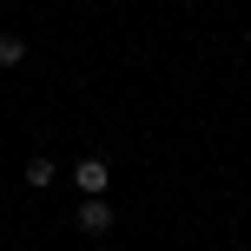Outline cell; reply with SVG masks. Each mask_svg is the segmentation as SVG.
<instances>
[{
	"instance_id": "cell-1",
	"label": "cell",
	"mask_w": 251,
	"mask_h": 251,
	"mask_svg": "<svg viewBox=\"0 0 251 251\" xmlns=\"http://www.w3.org/2000/svg\"><path fill=\"white\" fill-rule=\"evenodd\" d=\"M73 185H79V199H106V185H113V165H106L100 152H86V159L73 165Z\"/></svg>"
},
{
	"instance_id": "cell-2",
	"label": "cell",
	"mask_w": 251,
	"mask_h": 251,
	"mask_svg": "<svg viewBox=\"0 0 251 251\" xmlns=\"http://www.w3.org/2000/svg\"><path fill=\"white\" fill-rule=\"evenodd\" d=\"M113 199H79V212H73V225L86 231V238H106V231H113Z\"/></svg>"
},
{
	"instance_id": "cell-3",
	"label": "cell",
	"mask_w": 251,
	"mask_h": 251,
	"mask_svg": "<svg viewBox=\"0 0 251 251\" xmlns=\"http://www.w3.org/2000/svg\"><path fill=\"white\" fill-rule=\"evenodd\" d=\"M53 178H60V165H53L47 152H33V159H26V185H33V192H47Z\"/></svg>"
},
{
	"instance_id": "cell-4",
	"label": "cell",
	"mask_w": 251,
	"mask_h": 251,
	"mask_svg": "<svg viewBox=\"0 0 251 251\" xmlns=\"http://www.w3.org/2000/svg\"><path fill=\"white\" fill-rule=\"evenodd\" d=\"M26 60V40L20 33H0V66H20Z\"/></svg>"
},
{
	"instance_id": "cell-5",
	"label": "cell",
	"mask_w": 251,
	"mask_h": 251,
	"mask_svg": "<svg viewBox=\"0 0 251 251\" xmlns=\"http://www.w3.org/2000/svg\"><path fill=\"white\" fill-rule=\"evenodd\" d=\"M245 47H251V26H245Z\"/></svg>"
}]
</instances>
